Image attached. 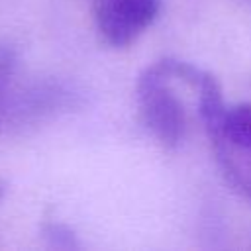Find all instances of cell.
Masks as SVG:
<instances>
[{
    "instance_id": "obj_1",
    "label": "cell",
    "mask_w": 251,
    "mask_h": 251,
    "mask_svg": "<svg viewBox=\"0 0 251 251\" xmlns=\"http://www.w3.org/2000/svg\"><path fill=\"white\" fill-rule=\"evenodd\" d=\"M167 76L155 65L147 67L137 82L141 124L165 147H176L186 131V114L180 100L167 88Z\"/></svg>"
},
{
    "instance_id": "obj_2",
    "label": "cell",
    "mask_w": 251,
    "mask_h": 251,
    "mask_svg": "<svg viewBox=\"0 0 251 251\" xmlns=\"http://www.w3.org/2000/svg\"><path fill=\"white\" fill-rule=\"evenodd\" d=\"M92 12L102 41L127 47L157 20L161 0H96Z\"/></svg>"
},
{
    "instance_id": "obj_3",
    "label": "cell",
    "mask_w": 251,
    "mask_h": 251,
    "mask_svg": "<svg viewBox=\"0 0 251 251\" xmlns=\"http://www.w3.org/2000/svg\"><path fill=\"white\" fill-rule=\"evenodd\" d=\"M214 141H227L245 149H251V104L226 106L220 129Z\"/></svg>"
},
{
    "instance_id": "obj_4",
    "label": "cell",
    "mask_w": 251,
    "mask_h": 251,
    "mask_svg": "<svg viewBox=\"0 0 251 251\" xmlns=\"http://www.w3.org/2000/svg\"><path fill=\"white\" fill-rule=\"evenodd\" d=\"M224 171L227 173V176L231 178V182H235L237 186H241V188L251 196V182H249V180H245V178H243V176H241V175H239V173H237V171H235L227 161L224 163Z\"/></svg>"
},
{
    "instance_id": "obj_5",
    "label": "cell",
    "mask_w": 251,
    "mask_h": 251,
    "mask_svg": "<svg viewBox=\"0 0 251 251\" xmlns=\"http://www.w3.org/2000/svg\"><path fill=\"white\" fill-rule=\"evenodd\" d=\"M2 192H4V186H2V184H0V196H2Z\"/></svg>"
}]
</instances>
